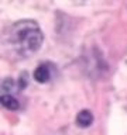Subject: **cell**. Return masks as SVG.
Returning <instances> with one entry per match:
<instances>
[{"label": "cell", "instance_id": "obj_1", "mask_svg": "<svg viewBox=\"0 0 127 135\" xmlns=\"http://www.w3.org/2000/svg\"><path fill=\"white\" fill-rule=\"evenodd\" d=\"M6 41L17 55L21 58H28L40 49L44 35L35 21L21 20L7 30Z\"/></svg>", "mask_w": 127, "mask_h": 135}, {"label": "cell", "instance_id": "obj_2", "mask_svg": "<svg viewBox=\"0 0 127 135\" xmlns=\"http://www.w3.org/2000/svg\"><path fill=\"white\" fill-rule=\"evenodd\" d=\"M49 78H51V72H49L48 65H45V63L38 65L37 69L34 70V79H35L38 83H45V82H48Z\"/></svg>", "mask_w": 127, "mask_h": 135}, {"label": "cell", "instance_id": "obj_3", "mask_svg": "<svg viewBox=\"0 0 127 135\" xmlns=\"http://www.w3.org/2000/svg\"><path fill=\"white\" fill-rule=\"evenodd\" d=\"M92 121H93V115L89 110H82V111H79L78 115H76V122H78V125L83 127V128H86V127L90 125Z\"/></svg>", "mask_w": 127, "mask_h": 135}, {"label": "cell", "instance_id": "obj_4", "mask_svg": "<svg viewBox=\"0 0 127 135\" xmlns=\"http://www.w3.org/2000/svg\"><path fill=\"white\" fill-rule=\"evenodd\" d=\"M2 104H3V107H6L7 110H11V111H16L20 105L19 101L10 94H3L2 96Z\"/></svg>", "mask_w": 127, "mask_h": 135}]
</instances>
